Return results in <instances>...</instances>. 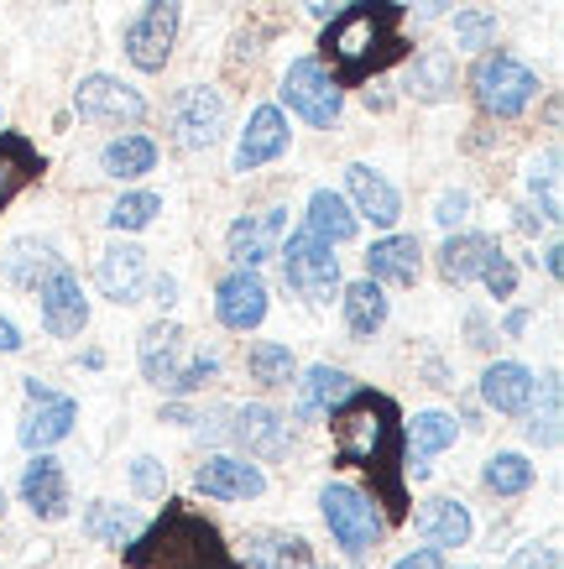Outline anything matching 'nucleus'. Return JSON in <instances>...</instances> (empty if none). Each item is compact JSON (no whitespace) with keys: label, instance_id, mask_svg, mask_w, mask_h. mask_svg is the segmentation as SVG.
I'll list each match as a JSON object with an SVG mask.
<instances>
[{"label":"nucleus","instance_id":"f257e3e1","mask_svg":"<svg viewBox=\"0 0 564 569\" xmlns=\"http://www.w3.org/2000/svg\"><path fill=\"white\" fill-rule=\"evenodd\" d=\"M329 429H335V460L340 466H356L376 481V497L387 507V518L403 522L408 518V497H403V418H397L393 397L382 392H350L329 413Z\"/></svg>","mask_w":564,"mask_h":569},{"label":"nucleus","instance_id":"f03ea898","mask_svg":"<svg viewBox=\"0 0 564 569\" xmlns=\"http://www.w3.org/2000/svg\"><path fill=\"white\" fill-rule=\"evenodd\" d=\"M319 37V63L335 73V84H366L376 73L403 58V6L397 0H350L335 17H325Z\"/></svg>","mask_w":564,"mask_h":569},{"label":"nucleus","instance_id":"7ed1b4c3","mask_svg":"<svg viewBox=\"0 0 564 569\" xmlns=\"http://www.w3.org/2000/svg\"><path fill=\"white\" fill-rule=\"evenodd\" d=\"M126 565L131 569H246L230 559L225 538L215 533V522H205L188 507H168L152 528H141L126 543Z\"/></svg>","mask_w":564,"mask_h":569},{"label":"nucleus","instance_id":"20e7f679","mask_svg":"<svg viewBox=\"0 0 564 569\" xmlns=\"http://www.w3.org/2000/svg\"><path fill=\"white\" fill-rule=\"evenodd\" d=\"M471 89H476V104L496 121H513L533 104L538 94V73L528 63H517L507 52H496V58H481L476 73H471Z\"/></svg>","mask_w":564,"mask_h":569},{"label":"nucleus","instance_id":"39448f33","mask_svg":"<svg viewBox=\"0 0 564 569\" xmlns=\"http://www.w3.org/2000/svg\"><path fill=\"white\" fill-rule=\"evenodd\" d=\"M319 512H325L329 522V533H335V543H340L345 553H366L376 549V538H382V528L387 522L376 518V497H366L360 486H325L319 491Z\"/></svg>","mask_w":564,"mask_h":569},{"label":"nucleus","instance_id":"423d86ee","mask_svg":"<svg viewBox=\"0 0 564 569\" xmlns=\"http://www.w3.org/2000/svg\"><path fill=\"white\" fill-rule=\"evenodd\" d=\"M277 257H283V282H288L298 298H329L340 288V261H335L329 241H319L308 224L288 246H277Z\"/></svg>","mask_w":564,"mask_h":569},{"label":"nucleus","instance_id":"0eeeda50","mask_svg":"<svg viewBox=\"0 0 564 569\" xmlns=\"http://www.w3.org/2000/svg\"><path fill=\"white\" fill-rule=\"evenodd\" d=\"M283 100H288L293 116H304L308 126H335L340 121L345 89L335 84V73L319 63V58H298L283 79Z\"/></svg>","mask_w":564,"mask_h":569},{"label":"nucleus","instance_id":"6e6552de","mask_svg":"<svg viewBox=\"0 0 564 569\" xmlns=\"http://www.w3.org/2000/svg\"><path fill=\"white\" fill-rule=\"evenodd\" d=\"M178 21H184V6H178V0H147L141 17L126 27V58H131L141 73H157L172 58Z\"/></svg>","mask_w":564,"mask_h":569},{"label":"nucleus","instance_id":"1a4fd4ad","mask_svg":"<svg viewBox=\"0 0 564 569\" xmlns=\"http://www.w3.org/2000/svg\"><path fill=\"white\" fill-rule=\"evenodd\" d=\"M73 110H79V121L95 126H137L147 116V100L131 84L110 79V73H95V79L73 89Z\"/></svg>","mask_w":564,"mask_h":569},{"label":"nucleus","instance_id":"9d476101","mask_svg":"<svg viewBox=\"0 0 564 569\" xmlns=\"http://www.w3.org/2000/svg\"><path fill=\"white\" fill-rule=\"evenodd\" d=\"M37 303H42V325H48V335H58V340L85 335L89 298H85V288H79V277H73L63 261H58V267L37 282Z\"/></svg>","mask_w":564,"mask_h":569},{"label":"nucleus","instance_id":"9b49d317","mask_svg":"<svg viewBox=\"0 0 564 569\" xmlns=\"http://www.w3.org/2000/svg\"><path fill=\"white\" fill-rule=\"evenodd\" d=\"M73 418H79V408H73L69 397L48 392V387L32 377V381H27V418H21L17 439L37 455V449H48V445H58V439H69Z\"/></svg>","mask_w":564,"mask_h":569},{"label":"nucleus","instance_id":"f8f14e48","mask_svg":"<svg viewBox=\"0 0 564 569\" xmlns=\"http://www.w3.org/2000/svg\"><path fill=\"white\" fill-rule=\"evenodd\" d=\"M215 313H220V325L236 329V335L257 329L261 319H267V282H261L251 267H236V272L215 288Z\"/></svg>","mask_w":564,"mask_h":569},{"label":"nucleus","instance_id":"ddd939ff","mask_svg":"<svg viewBox=\"0 0 564 569\" xmlns=\"http://www.w3.org/2000/svg\"><path fill=\"white\" fill-rule=\"evenodd\" d=\"M283 230H288V214H283V209H261V214L236 220L230 224V257H236V267H251V272H257L261 261H273L277 246H283Z\"/></svg>","mask_w":564,"mask_h":569},{"label":"nucleus","instance_id":"4468645a","mask_svg":"<svg viewBox=\"0 0 564 569\" xmlns=\"http://www.w3.org/2000/svg\"><path fill=\"white\" fill-rule=\"evenodd\" d=\"M194 491H205L215 501H251L267 491V476L257 466H246V460L220 455V460H205V466L194 470Z\"/></svg>","mask_w":564,"mask_h":569},{"label":"nucleus","instance_id":"2eb2a0df","mask_svg":"<svg viewBox=\"0 0 564 569\" xmlns=\"http://www.w3.org/2000/svg\"><path fill=\"white\" fill-rule=\"evenodd\" d=\"M21 501H27L42 522L69 518V476H63V466L48 460V455H32V466L21 476Z\"/></svg>","mask_w":564,"mask_h":569},{"label":"nucleus","instance_id":"dca6fc26","mask_svg":"<svg viewBox=\"0 0 564 569\" xmlns=\"http://www.w3.org/2000/svg\"><path fill=\"white\" fill-rule=\"evenodd\" d=\"M172 126H178L184 147H215L225 131V100L215 89H184V100L172 110Z\"/></svg>","mask_w":564,"mask_h":569},{"label":"nucleus","instance_id":"f3484780","mask_svg":"<svg viewBox=\"0 0 564 569\" xmlns=\"http://www.w3.org/2000/svg\"><path fill=\"white\" fill-rule=\"evenodd\" d=\"M288 152V116L277 110V104H257L251 110V126H246V137L236 147V168L240 173H251L261 162H273V157Z\"/></svg>","mask_w":564,"mask_h":569},{"label":"nucleus","instance_id":"a211bd4d","mask_svg":"<svg viewBox=\"0 0 564 569\" xmlns=\"http://www.w3.org/2000/svg\"><path fill=\"white\" fill-rule=\"evenodd\" d=\"M345 189H350V204H356V214H366L372 224H397V214H403V199H397V189L387 183L382 173H372L366 162H350L345 168Z\"/></svg>","mask_w":564,"mask_h":569},{"label":"nucleus","instance_id":"6ab92c4d","mask_svg":"<svg viewBox=\"0 0 564 569\" xmlns=\"http://www.w3.org/2000/svg\"><path fill=\"white\" fill-rule=\"evenodd\" d=\"M533 392H538V377L517 361H496L481 377V397H486V408H496V413H528Z\"/></svg>","mask_w":564,"mask_h":569},{"label":"nucleus","instance_id":"aec40b11","mask_svg":"<svg viewBox=\"0 0 564 569\" xmlns=\"http://www.w3.org/2000/svg\"><path fill=\"white\" fill-rule=\"evenodd\" d=\"M230 439H236L246 455H261V460H277V455H288V423L273 413V408H240L236 423H230Z\"/></svg>","mask_w":564,"mask_h":569},{"label":"nucleus","instance_id":"412c9836","mask_svg":"<svg viewBox=\"0 0 564 569\" xmlns=\"http://www.w3.org/2000/svg\"><path fill=\"white\" fill-rule=\"evenodd\" d=\"M496 251H502V246H496L492 236H476V230L449 236V241L439 246V277H445V282H455V288L481 282V272H486V261H492Z\"/></svg>","mask_w":564,"mask_h":569},{"label":"nucleus","instance_id":"4be33fe9","mask_svg":"<svg viewBox=\"0 0 564 569\" xmlns=\"http://www.w3.org/2000/svg\"><path fill=\"white\" fill-rule=\"evenodd\" d=\"M418 267H424V251L413 236H387L366 251V277L372 282H397V288H413L418 282Z\"/></svg>","mask_w":564,"mask_h":569},{"label":"nucleus","instance_id":"5701e85b","mask_svg":"<svg viewBox=\"0 0 564 569\" xmlns=\"http://www.w3.org/2000/svg\"><path fill=\"white\" fill-rule=\"evenodd\" d=\"M100 293L110 303H137L141 298V277H147V251L137 246H110L100 257Z\"/></svg>","mask_w":564,"mask_h":569},{"label":"nucleus","instance_id":"b1692460","mask_svg":"<svg viewBox=\"0 0 564 569\" xmlns=\"http://www.w3.org/2000/svg\"><path fill=\"white\" fill-rule=\"evenodd\" d=\"M455 52L445 48H424L418 58L408 63V79H403V89H408L413 100H428V104H439L455 94Z\"/></svg>","mask_w":564,"mask_h":569},{"label":"nucleus","instance_id":"393cba45","mask_svg":"<svg viewBox=\"0 0 564 569\" xmlns=\"http://www.w3.org/2000/svg\"><path fill=\"white\" fill-rule=\"evenodd\" d=\"M178 356H184V329L168 325V319L147 325V335H141V377L152 381V387H172Z\"/></svg>","mask_w":564,"mask_h":569},{"label":"nucleus","instance_id":"a878e982","mask_svg":"<svg viewBox=\"0 0 564 569\" xmlns=\"http://www.w3.org/2000/svg\"><path fill=\"white\" fill-rule=\"evenodd\" d=\"M350 392H356V381L345 377V371H335V366H308L304 381H298V418L335 413Z\"/></svg>","mask_w":564,"mask_h":569},{"label":"nucleus","instance_id":"bb28decb","mask_svg":"<svg viewBox=\"0 0 564 569\" xmlns=\"http://www.w3.org/2000/svg\"><path fill=\"white\" fill-rule=\"evenodd\" d=\"M413 528L428 538V549H461L465 538H471V512L455 497H434V501H424V512H418Z\"/></svg>","mask_w":564,"mask_h":569},{"label":"nucleus","instance_id":"cd10ccee","mask_svg":"<svg viewBox=\"0 0 564 569\" xmlns=\"http://www.w3.org/2000/svg\"><path fill=\"white\" fill-rule=\"evenodd\" d=\"M42 173V157L27 137H0V209L11 204L32 178Z\"/></svg>","mask_w":564,"mask_h":569},{"label":"nucleus","instance_id":"c85d7f7f","mask_svg":"<svg viewBox=\"0 0 564 569\" xmlns=\"http://www.w3.org/2000/svg\"><path fill=\"white\" fill-rule=\"evenodd\" d=\"M308 230L319 236V241H350L360 230V214L350 204H345L340 193H329V189H319L314 199H308Z\"/></svg>","mask_w":564,"mask_h":569},{"label":"nucleus","instance_id":"c756f323","mask_svg":"<svg viewBox=\"0 0 564 569\" xmlns=\"http://www.w3.org/2000/svg\"><path fill=\"white\" fill-rule=\"evenodd\" d=\"M345 325H350V335L356 340H372L376 329L387 325V293H382V282H350L345 288Z\"/></svg>","mask_w":564,"mask_h":569},{"label":"nucleus","instance_id":"7c9ffc66","mask_svg":"<svg viewBox=\"0 0 564 569\" xmlns=\"http://www.w3.org/2000/svg\"><path fill=\"white\" fill-rule=\"evenodd\" d=\"M251 569H314V549L298 533H251Z\"/></svg>","mask_w":564,"mask_h":569},{"label":"nucleus","instance_id":"2f4dec72","mask_svg":"<svg viewBox=\"0 0 564 569\" xmlns=\"http://www.w3.org/2000/svg\"><path fill=\"white\" fill-rule=\"evenodd\" d=\"M85 533L95 538V543L126 549V543L141 533V518L137 512H126V507H116V501H95V507L85 512Z\"/></svg>","mask_w":564,"mask_h":569},{"label":"nucleus","instance_id":"473e14b6","mask_svg":"<svg viewBox=\"0 0 564 569\" xmlns=\"http://www.w3.org/2000/svg\"><path fill=\"white\" fill-rule=\"evenodd\" d=\"M157 168V141L152 137H120L105 147V173L110 178H141Z\"/></svg>","mask_w":564,"mask_h":569},{"label":"nucleus","instance_id":"72a5a7b5","mask_svg":"<svg viewBox=\"0 0 564 569\" xmlns=\"http://www.w3.org/2000/svg\"><path fill=\"white\" fill-rule=\"evenodd\" d=\"M246 371H251V381H261V387H288V381L298 377V361H293L288 346H277V340H257L251 356H246Z\"/></svg>","mask_w":564,"mask_h":569},{"label":"nucleus","instance_id":"f704fd0d","mask_svg":"<svg viewBox=\"0 0 564 569\" xmlns=\"http://www.w3.org/2000/svg\"><path fill=\"white\" fill-rule=\"evenodd\" d=\"M52 267H58L52 246H37V241H17V246H11V257H6V272H11V282H17V288H37Z\"/></svg>","mask_w":564,"mask_h":569},{"label":"nucleus","instance_id":"c9c22d12","mask_svg":"<svg viewBox=\"0 0 564 569\" xmlns=\"http://www.w3.org/2000/svg\"><path fill=\"white\" fill-rule=\"evenodd\" d=\"M455 418L449 413H418L413 418V429H408V439H413V460H428V455H439V449H449L455 445Z\"/></svg>","mask_w":564,"mask_h":569},{"label":"nucleus","instance_id":"e433bc0d","mask_svg":"<svg viewBox=\"0 0 564 569\" xmlns=\"http://www.w3.org/2000/svg\"><path fill=\"white\" fill-rule=\"evenodd\" d=\"M481 481L492 486L496 497H517V491H528L533 486V466L523 455H492L486 470H481Z\"/></svg>","mask_w":564,"mask_h":569},{"label":"nucleus","instance_id":"4c0bfd02","mask_svg":"<svg viewBox=\"0 0 564 569\" xmlns=\"http://www.w3.org/2000/svg\"><path fill=\"white\" fill-rule=\"evenodd\" d=\"M157 214H162V199H157V193H126V199L110 204L105 220H110V230H147Z\"/></svg>","mask_w":564,"mask_h":569},{"label":"nucleus","instance_id":"58836bf2","mask_svg":"<svg viewBox=\"0 0 564 569\" xmlns=\"http://www.w3.org/2000/svg\"><path fill=\"white\" fill-rule=\"evenodd\" d=\"M538 392H544V408L533 413L528 439L538 449H554V445H560V377H544V387H538Z\"/></svg>","mask_w":564,"mask_h":569},{"label":"nucleus","instance_id":"ea45409f","mask_svg":"<svg viewBox=\"0 0 564 569\" xmlns=\"http://www.w3.org/2000/svg\"><path fill=\"white\" fill-rule=\"evenodd\" d=\"M496 42V17L492 11H461L455 17V48H465V52H481V48H492Z\"/></svg>","mask_w":564,"mask_h":569},{"label":"nucleus","instance_id":"a19ab883","mask_svg":"<svg viewBox=\"0 0 564 569\" xmlns=\"http://www.w3.org/2000/svg\"><path fill=\"white\" fill-rule=\"evenodd\" d=\"M481 282H486V293H492L496 303H502V298H513L517 293V267H513V257H507V251H496V257L486 261Z\"/></svg>","mask_w":564,"mask_h":569},{"label":"nucleus","instance_id":"79ce46f5","mask_svg":"<svg viewBox=\"0 0 564 569\" xmlns=\"http://www.w3.org/2000/svg\"><path fill=\"white\" fill-rule=\"evenodd\" d=\"M215 371H220V361H215V356H194L188 366H178V377H172L168 392H199V387H209V381H215Z\"/></svg>","mask_w":564,"mask_h":569},{"label":"nucleus","instance_id":"37998d69","mask_svg":"<svg viewBox=\"0 0 564 569\" xmlns=\"http://www.w3.org/2000/svg\"><path fill=\"white\" fill-rule=\"evenodd\" d=\"M131 486H137V497H162L168 491V470L157 466L152 455H141L137 466H131Z\"/></svg>","mask_w":564,"mask_h":569},{"label":"nucleus","instance_id":"c03bdc74","mask_svg":"<svg viewBox=\"0 0 564 569\" xmlns=\"http://www.w3.org/2000/svg\"><path fill=\"white\" fill-rule=\"evenodd\" d=\"M507 569H560V549H554V543H528V549L513 553Z\"/></svg>","mask_w":564,"mask_h":569},{"label":"nucleus","instance_id":"a18cd8bd","mask_svg":"<svg viewBox=\"0 0 564 569\" xmlns=\"http://www.w3.org/2000/svg\"><path fill=\"white\" fill-rule=\"evenodd\" d=\"M465 209H471V193H445V199H439V214H434V220H439V224H461V220H465Z\"/></svg>","mask_w":564,"mask_h":569},{"label":"nucleus","instance_id":"49530a36","mask_svg":"<svg viewBox=\"0 0 564 569\" xmlns=\"http://www.w3.org/2000/svg\"><path fill=\"white\" fill-rule=\"evenodd\" d=\"M393 569H445V549H418L408 559H397Z\"/></svg>","mask_w":564,"mask_h":569},{"label":"nucleus","instance_id":"de8ad7c7","mask_svg":"<svg viewBox=\"0 0 564 569\" xmlns=\"http://www.w3.org/2000/svg\"><path fill=\"white\" fill-rule=\"evenodd\" d=\"M0 350L11 356V350H21V329L11 325V319H0Z\"/></svg>","mask_w":564,"mask_h":569},{"label":"nucleus","instance_id":"09e8293b","mask_svg":"<svg viewBox=\"0 0 564 569\" xmlns=\"http://www.w3.org/2000/svg\"><path fill=\"white\" fill-rule=\"evenodd\" d=\"M304 6H308V17H335L345 0H304Z\"/></svg>","mask_w":564,"mask_h":569},{"label":"nucleus","instance_id":"8fccbe9b","mask_svg":"<svg viewBox=\"0 0 564 569\" xmlns=\"http://www.w3.org/2000/svg\"><path fill=\"white\" fill-rule=\"evenodd\" d=\"M152 293H157V303L168 309V303H172V293H178V282H172V277H157V288H152Z\"/></svg>","mask_w":564,"mask_h":569},{"label":"nucleus","instance_id":"3c124183","mask_svg":"<svg viewBox=\"0 0 564 569\" xmlns=\"http://www.w3.org/2000/svg\"><path fill=\"white\" fill-rule=\"evenodd\" d=\"M560 257H564L560 246H548V257H544V267H548V277H560V272H564V261H560Z\"/></svg>","mask_w":564,"mask_h":569},{"label":"nucleus","instance_id":"603ef678","mask_svg":"<svg viewBox=\"0 0 564 569\" xmlns=\"http://www.w3.org/2000/svg\"><path fill=\"white\" fill-rule=\"evenodd\" d=\"M445 6H455V0H418V11H424V17H439Z\"/></svg>","mask_w":564,"mask_h":569},{"label":"nucleus","instance_id":"864d4df0","mask_svg":"<svg viewBox=\"0 0 564 569\" xmlns=\"http://www.w3.org/2000/svg\"><path fill=\"white\" fill-rule=\"evenodd\" d=\"M0 507H6V497H0Z\"/></svg>","mask_w":564,"mask_h":569}]
</instances>
